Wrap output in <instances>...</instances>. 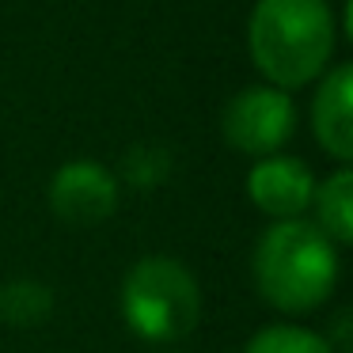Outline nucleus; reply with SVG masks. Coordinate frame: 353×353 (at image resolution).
<instances>
[{"label": "nucleus", "mask_w": 353, "mask_h": 353, "mask_svg": "<svg viewBox=\"0 0 353 353\" xmlns=\"http://www.w3.org/2000/svg\"><path fill=\"white\" fill-rule=\"evenodd\" d=\"M171 171V160L163 148H152V145H137L125 152L122 160V175L130 186H137V190H152V186H160L163 179H168Z\"/></svg>", "instance_id": "9b49d317"}, {"label": "nucleus", "mask_w": 353, "mask_h": 353, "mask_svg": "<svg viewBox=\"0 0 353 353\" xmlns=\"http://www.w3.org/2000/svg\"><path fill=\"white\" fill-rule=\"evenodd\" d=\"M50 209L69 228H95L118 209V175L99 160H69L50 179Z\"/></svg>", "instance_id": "39448f33"}, {"label": "nucleus", "mask_w": 353, "mask_h": 353, "mask_svg": "<svg viewBox=\"0 0 353 353\" xmlns=\"http://www.w3.org/2000/svg\"><path fill=\"white\" fill-rule=\"evenodd\" d=\"M254 285L270 307L285 315L315 312L330 300L342 274L338 243L315 221H274L254 243Z\"/></svg>", "instance_id": "f03ea898"}, {"label": "nucleus", "mask_w": 353, "mask_h": 353, "mask_svg": "<svg viewBox=\"0 0 353 353\" xmlns=\"http://www.w3.org/2000/svg\"><path fill=\"white\" fill-rule=\"evenodd\" d=\"M296 130V103L289 92L270 84H251L239 95H232L221 118V133L236 152L243 156H274L289 145Z\"/></svg>", "instance_id": "20e7f679"}, {"label": "nucleus", "mask_w": 353, "mask_h": 353, "mask_svg": "<svg viewBox=\"0 0 353 353\" xmlns=\"http://www.w3.org/2000/svg\"><path fill=\"white\" fill-rule=\"evenodd\" d=\"M243 353H334V345L307 327L274 323V327H262L259 334H251Z\"/></svg>", "instance_id": "9d476101"}, {"label": "nucleus", "mask_w": 353, "mask_h": 353, "mask_svg": "<svg viewBox=\"0 0 353 353\" xmlns=\"http://www.w3.org/2000/svg\"><path fill=\"white\" fill-rule=\"evenodd\" d=\"M312 209H315V224H319L338 247L353 243V171L338 168L334 175L315 183Z\"/></svg>", "instance_id": "6e6552de"}, {"label": "nucleus", "mask_w": 353, "mask_h": 353, "mask_svg": "<svg viewBox=\"0 0 353 353\" xmlns=\"http://www.w3.org/2000/svg\"><path fill=\"white\" fill-rule=\"evenodd\" d=\"M54 312V292L50 285L19 277L0 289V319H8L12 327H39Z\"/></svg>", "instance_id": "1a4fd4ad"}, {"label": "nucleus", "mask_w": 353, "mask_h": 353, "mask_svg": "<svg viewBox=\"0 0 353 353\" xmlns=\"http://www.w3.org/2000/svg\"><path fill=\"white\" fill-rule=\"evenodd\" d=\"M122 319L152 345H175L201 319L198 277L171 254L137 259L122 277Z\"/></svg>", "instance_id": "7ed1b4c3"}, {"label": "nucleus", "mask_w": 353, "mask_h": 353, "mask_svg": "<svg viewBox=\"0 0 353 353\" xmlns=\"http://www.w3.org/2000/svg\"><path fill=\"white\" fill-rule=\"evenodd\" d=\"M312 194H315V175L296 156H281V152L262 156L247 171V198L270 221L304 216L312 209Z\"/></svg>", "instance_id": "423d86ee"}, {"label": "nucleus", "mask_w": 353, "mask_h": 353, "mask_svg": "<svg viewBox=\"0 0 353 353\" xmlns=\"http://www.w3.org/2000/svg\"><path fill=\"white\" fill-rule=\"evenodd\" d=\"M338 42L327 0H254L247 19L251 65L270 88L296 92L330 69Z\"/></svg>", "instance_id": "f257e3e1"}, {"label": "nucleus", "mask_w": 353, "mask_h": 353, "mask_svg": "<svg viewBox=\"0 0 353 353\" xmlns=\"http://www.w3.org/2000/svg\"><path fill=\"white\" fill-rule=\"evenodd\" d=\"M312 133L330 160L350 168V160H353V69L345 61L319 77V92L312 99Z\"/></svg>", "instance_id": "0eeeda50"}]
</instances>
